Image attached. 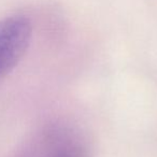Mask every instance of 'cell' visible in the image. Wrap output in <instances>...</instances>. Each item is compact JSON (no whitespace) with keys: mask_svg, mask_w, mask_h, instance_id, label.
<instances>
[{"mask_svg":"<svg viewBox=\"0 0 157 157\" xmlns=\"http://www.w3.org/2000/svg\"><path fill=\"white\" fill-rule=\"evenodd\" d=\"M31 23L22 15L0 21V81L20 63L31 39Z\"/></svg>","mask_w":157,"mask_h":157,"instance_id":"6da1fadb","label":"cell"},{"mask_svg":"<svg viewBox=\"0 0 157 157\" xmlns=\"http://www.w3.org/2000/svg\"><path fill=\"white\" fill-rule=\"evenodd\" d=\"M38 150L37 157H90L80 136L65 127L48 131Z\"/></svg>","mask_w":157,"mask_h":157,"instance_id":"7a4b0ae2","label":"cell"}]
</instances>
